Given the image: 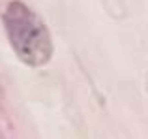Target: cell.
Wrapping results in <instances>:
<instances>
[{"instance_id":"cell-1","label":"cell","mask_w":148,"mask_h":139,"mask_svg":"<svg viewBox=\"0 0 148 139\" xmlns=\"http://www.w3.org/2000/svg\"><path fill=\"white\" fill-rule=\"evenodd\" d=\"M2 23L15 56L25 66L40 68L53 58V36L45 21L25 2L13 0L2 11Z\"/></svg>"}]
</instances>
